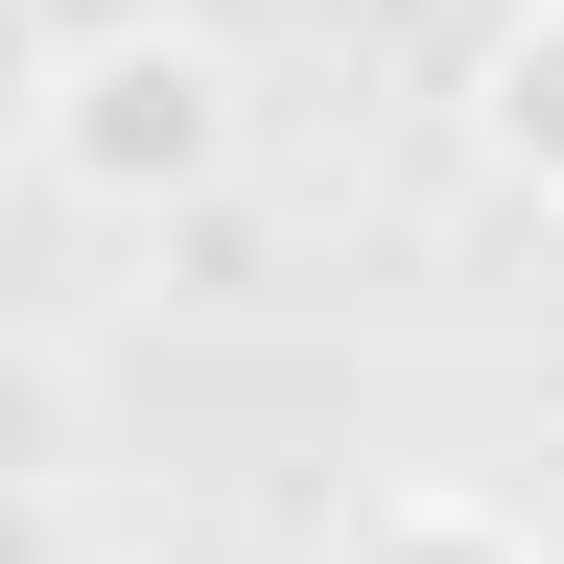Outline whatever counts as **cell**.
<instances>
[{
  "instance_id": "cell-1",
  "label": "cell",
  "mask_w": 564,
  "mask_h": 564,
  "mask_svg": "<svg viewBox=\"0 0 564 564\" xmlns=\"http://www.w3.org/2000/svg\"><path fill=\"white\" fill-rule=\"evenodd\" d=\"M236 141H259V70H236V24H47L24 165H47L70 212L165 236V212H212V188H236Z\"/></svg>"
},
{
  "instance_id": "cell-4",
  "label": "cell",
  "mask_w": 564,
  "mask_h": 564,
  "mask_svg": "<svg viewBox=\"0 0 564 564\" xmlns=\"http://www.w3.org/2000/svg\"><path fill=\"white\" fill-rule=\"evenodd\" d=\"M24 95H47V0H0V165H24Z\"/></svg>"
},
{
  "instance_id": "cell-2",
  "label": "cell",
  "mask_w": 564,
  "mask_h": 564,
  "mask_svg": "<svg viewBox=\"0 0 564 564\" xmlns=\"http://www.w3.org/2000/svg\"><path fill=\"white\" fill-rule=\"evenodd\" d=\"M470 165L564 212V0H494V47H470Z\"/></svg>"
},
{
  "instance_id": "cell-3",
  "label": "cell",
  "mask_w": 564,
  "mask_h": 564,
  "mask_svg": "<svg viewBox=\"0 0 564 564\" xmlns=\"http://www.w3.org/2000/svg\"><path fill=\"white\" fill-rule=\"evenodd\" d=\"M306 564H564V541L518 518V494H352Z\"/></svg>"
}]
</instances>
